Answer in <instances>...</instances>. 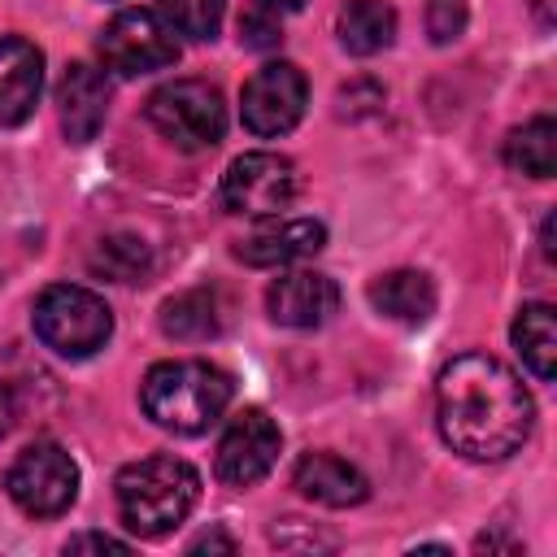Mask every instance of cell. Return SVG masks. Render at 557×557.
<instances>
[{
	"label": "cell",
	"instance_id": "26",
	"mask_svg": "<svg viewBox=\"0 0 557 557\" xmlns=\"http://www.w3.org/2000/svg\"><path fill=\"white\" fill-rule=\"evenodd\" d=\"M13 422H17V392L0 379V440L13 431Z\"/></svg>",
	"mask_w": 557,
	"mask_h": 557
},
{
	"label": "cell",
	"instance_id": "21",
	"mask_svg": "<svg viewBox=\"0 0 557 557\" xmlns=\"http://www.w3.org/2000/svg\"><path fill=\"white\" fill-rule=\"evenodd\" d=\"M91 270L109 274L113 283H139L152 270V252L144 239L135 235H109L100 239V248L91 252Z\"/></svg>",
	"mask_w": 557,
	"mask_h": 557
},
{
	"label": "cell",
	"instance_id": "29",
	"mask_svg": "<svg viewBox=\"0 0 557 557\" xmlns=\"http://www.w3.org/2000/svg\"><path fill=\"white\" fill-rule=\"evenodd\" d=\"M535 9L544 13V22H548V0H535Z\"/></svg>",
	"mask_w": 557,
	"mask_h": 557
},
{
	"label": "cell",
	"instance_id": "2",
	"mask_svg": "<svg viewBox=\"0 0 557 557\" xmlns=\"http://www.w3.org/2000/svg\"><path fill=\"white\" fill-rule=\"evenodd\" d=\"M231 392L235 387H231L226 370L196 361V357H178V361H157L144 374L139 400L157 426H165L174 435H200L226 413Z\"/></svg>",
	"mask_w": 557,
	"mask_h": 557
},
{
	"label": "cell",
	"instance_id": "24",
	"mask_svg": "<svg viewBox=\"0 0 557 557\" xmlns=\"http://www.w3.org/2000/svg\"><path fill=\"white\" fill-rule=\"evenodd\" d=\"M239 39L252 44V48H270V44H278V13H270V9L257 4L252 13L239 17Z\"/></svg>",
	"mask_w": 557,
	"mask_h": 557
},
{
	"label": "cell",
	"instance_id": "23",
	"mask_svg": "<svg viewBox=\"0 0 557 557\" xmlns=\"http://www.w3.org/2000/svg\"><path fill=\"white\" fill-rule=\"evenodd\" d=\"M466 22H470V4L466 0H426V35L435 44L461 39Z\"/></svg>",
	"mask_w": 557,
	"mask_h": 557
},
{
	"label": "cell",
	"instance_id": "20",
	"mask_svg": "<svg viewBox=\"0 0 557 557\" xmlns=\"http://www.w3.org/2000/svg\"><path fill=\"white\" fill-rule=\"evenodd\" d=\"M505 161L518 174L531 178H553L557 170V122L553 117H531L505 139Z\"/></svg>",
	"mask_w": 557,
	"mask_h": 557
},
{
	"label": "cell",
	"instance_id": "25",
	"mask_svg": "<svg viewBox=\"0 0 557 557\" xmlns=\"http://www.w3.org/2000/svg\"><path fill=\"white\" fill-rule=\"evenodd\" d=\"M83 548H96V553H126V540H113V535L87 531V535H74V540L65 544V553H83Z\"/></svg>",
	"mask_w": 557,
	"mask_h": 557
},
{
	"label": "cell",
	"instance_id": "16",
	"mask_svg": "<svg viewBox=\"0 0 557 557\" xmlns=\"http://www.w3.org/2000/svg\"><path fill=\"white\" fill-rule=\"evenodd\" d=\"M370 305L400 326H422L435 313V283L422 270H387L370 283Z\"/></svg>",
	"mask_w": 557,
	"mask_h": 557
},
{
	"label": "cell",
	"instance_id": "4",
	"mask_svg": "<svg viewBox=\"0 0 557 557\" xmlns=\"http://www.w3.org/2000/svg\"><path fill=\"white\" fill-rule=\"evenodd\" d=\"M35 335L70 361H83L91 352H100L113 335V313L104 305V296H96L91 287L78 283H52L48 292H39L35 313H30Z\"/></svg>",
	"mask_w": 557,
	"mask_h": 557
},
{
	"label": "cell",
	"instance_id": "8",
	"mask_svg": "<svg viewBox=\"0 0 557 557\" xmlns=\"http://www.w3.org/2000/svg\"><path fill=\"white\" fill-rule=\"evenodd\" d=\"M300 191V174L278 152H244L222 174V205L239 218H274Z\"/></svg>",
	"mask_w": 557,
	"mask_h": 557
},
{
	"label": "cell",
	"instance_id": "5",
	"mask_svg": "<svg viewBox=\"0 0 557 557\" xmlns=\"http://www.w3.org/2000/svg\"><path fill=\"white\" fill-rule=\"evenodd\" d=\"M148 122L157 126V135H165L174 148L183 152H200L213 148L226 135V104L222 91L213 83L200 78H174L165 87H157L144 104Z\"/></svg>",
	"mask_w": 557,
	"mask_h": 557
},
{
	"label": "cell",
	"instance_id": "1",
	"mask_svg": "<svg viewBox=\"0 0 557 557\" xmlns=\"http://www.w3.org/2000/svg\"><path fill=\"white\" fill-rule=\"evenodd\" d=\"M435 422L453 453L470 461H505L527 444L535 405L505 361L461 352L435 379Z\"/></svg>",
	"mask_w": 557,
	"mask_h": 557
},
{
	"label": "cell",
	"instance_id": "7",
	"mask_svg": "<svg viewBox=\"0 0 557 557\" xmlns=\"http://www.w3.org/2000/svg\"><path fill=\"white\" fill-rule=\"evenodd\" d=\"M13 505L30 518H57L74 505L78 496V466L61 444H30L17 453L4 479Z\"/></svg>",
	"mask_w": 557,
	"mask_h": 557
},
{
	"label": "cell",
	"instance_id": "12",
	"mask_svg": "<svg viewBox=\"0 0 557 557\" xmlns=\"http://www.w3.org/2000/svg\"><path fill=\"white\" fill-rule=\"evenodd\" d=\"M44 91V52L30 39H0V126H22Z\"/></svg>",
	"mask_w": 557,
	"mask_h": 557
},
{
	"label": "cell",
	"instance_id": "13",
	"mask_svg": "<svg viewBox=\"0 0 557 557\" xmlns=\"http://www.w3.org/2000/svg\"><path fill=\"white\" fill-rule=\"evenodd\" d=\"M57 113H61V131L74 144L96 139V131L104 126V113H109V78L96 65L74 61L57 83Z\"/></svg>",
	"mask_w": 557,
	"mask_h": 557
},
{
	"label": "cell",
	"instance_id": "9",
	"mask_svg": "<svg viewBox=\"0 0 557 557\" xmlns=\"http://www.w3.org/2000/svg\"><path fill=\"white\" fill-rule=\"evenodd\" d=\"M309 104V83L300 74V65L292 61H265L239 96V117L257 139H278L287 135Z\"/></svg>",
	"mask_w": 557,
	"mask_h": 557
},
{
	"label": "cell",
	"instance_id": "17",
	"mask_svg": "<svg viewBox=\"0 0 557 557\" xmlns=\"http://www.w3.org/2000/svg\"><path fill=\"white\" fill-rule=\"evenodd\" d=\"M335 30L352 57H374L396 39V9L387 0H348Z\"/></svg>",
	"mask_w": 557,
	"mask_h": 557
},
{
	"label": "cell",
	"instance_id": "10",
	"mask_svg": "<svg viewBox=\"0 0 557 557\" xmlns=\"http://www.w3.org/2000/svg\"><path fill=\"white\" fill-rule=\"evenodd\" d=\"M283 435L261 409H244L231 418V426L218 440V479L226 487H252L261 483L278 461Z\"/></svg>",
	"mask_w": 557,
	"mask_h": 557
},
{
	"label": "cell",
	"instance_id": "18",
	"mask_svg": "<svg viewBox=\"0 0 557 557\" xmlns=\"http://www.w3.org/2000/svg\"><path fill=\"white\" fill-rule=\"evenodd\" d=\"M161 331L170 339H183V344H200V339H213L222 331V305L209 287H191V292H178L161 305Z\"/></svg>",
	"mask_w": 557,
	"mask_h": 557
},
{
	"label": "cell",
	"instance_id": "27",
	"mask_svg": "<svg viewBox=\"0 0 557 557\" xmlns=\"http://www.w3.org/2000/svg\"><path fill=\"white\" fill-rule=\"evenodd\" d=\"M200 548H222V553H231V548H235V544H231V540H226V535H200V540H196V544H191V548H187V553H200Z\"/></svg>",
	"mask_w": 557,
	"mask_h": 557
},
{
	"label": "cell",
	"instance_id": "28",
	"mask_svg": "<svg viewBox=\"0 0 557 557\" xmlns=\"http://www.w3.org/2000/svg\"><path fill=\"white\" fill-rule=\"evenodd\" d=\"M261 9H270V13H292V9H300L305 0H257Z\"/></svg>",
	"mask_w": 557,
	"mask_h": 557
},
{
	"label": "cell",
	"instance_id": "14",
	"mask_svg": "<svg viewBox=\"0 0 557 557\" xmlns=\"http://www.w3.org/2000/svg\"><path fill=\"white\" fill-rule=\"evenodd\" d=\"M292 483L300 496H309L326 509H348V505H361L370 496L366 474L335 453H305L292 470Z\"/></svg>",
	"mask_w": 557,
	"mask_h": 557
},
{
	"label": "cell",
	"instance_id": "22",
	"mask_svg": "<svg viewBox=\"0 0 557 557\" xmlns=\"http://www.w3.org/2000/svg\"><path fill=\"white\" fill-rule=\"evenodd\" d=\"M226 0H161V17L187 39H213L222 30Z\"/></svg>",
	"mask_w": 557,
	"mask_h": 557
},
{
	"label": "cell",
	"instance_id": "15",
	"mask_svg": "<svg viewBox=\"0 0 557 557\" xmlns=\"http://www.w3.org/2000/svg\"><path fill=\"white\" fill-rule=\"evenodd\" d=\"M322 244H326V226H322V222H313V218H287V222H274V226L252 231V235L235 248V257L248 261V265L270 270V265L305 261V257H313Z\"/></svg>",
	"mask_w": 557,
	"mask_h": 557
},
{
	"label": "cell",
	"instance_id": "11",
	"mask_svg": "<svg viewBox=\"0 0 557 557\" xmlns=\"http://www.w3.org/2000/svg\"><path fill=\"white\" fill-rule=\"evenodd\" d=\"M265 309L278 326H292V331H313L322 326L335 309H339V287L318 274V270H287L270 283L265 292Z\"/></svg>",
	"mask_w": 557,
	"mask_h": 557
},
{
	"label": "cell",
	"instance_id": "3",
	"mask_svg": "<svg viewBox=\"0 0 557 557\" xmlns=\"http://www.w3.org/2000/svg\"><path fill=\"white\" fill-rule=\"evenodd\" d=\"M113 487H117V513L126 531L157 540V535H170L191 513L200 496V474L183 457L157 453V457L131 461Z\"/></svg>",
	"mask_w": 557,
	"mask_h": 557
},
{
	"label": "cell",
	"instance_id": "19",
	"mask_svg": "<svg viewBox=\"0 0 557 557\" xmlns=\"http://www.w3.org/2000/svg\"><path fill=\"white\" fill-rule=\"evenodd\" d=\"M509 339L522 357V366L548 383L553 370H557V331H553V309L548 305H522L513 326H509Z\"/></svg>",
	"mask_w": 557,
	"mask_h": 557
},
{
	"label": "cell",
	"instance_id": "6",
	"mask_svg": "<svg viewBox=\"0 0 557 557\" xmlns=\"http://www.w3.org/2000/svg\"><path fill=\"white\" fill-rule=\"evenodd\" d=\"M100 57L113 74L139 78L178 61V30L157 9H122L100 30Z\"/></svg>",
	"mask_w": 557,
	"mask_h": 557
}]
</instances>
